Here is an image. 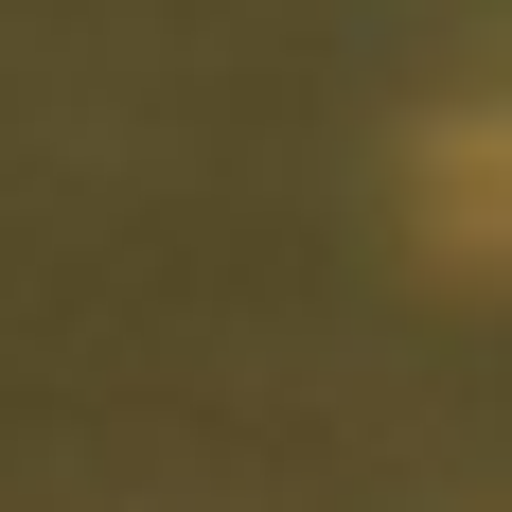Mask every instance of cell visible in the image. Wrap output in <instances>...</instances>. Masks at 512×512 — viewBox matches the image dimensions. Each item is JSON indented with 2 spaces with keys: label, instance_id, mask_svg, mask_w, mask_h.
Returning a JSON list of instances; mask_svg holds the SVG:
<instances>
[{
  "label": "cell",
  "instance_id": "obj_1",
  "mask_svg": "<svg viewBox=\"0 0 512 512\" xmlns=\"http://www.w3.org/2000/svg\"><path fill=\"white\" fill-rule=\"evenodd\" d=\"M442 230L512 248V124H460V142H442Z\"/></svg>",
  "mask_w": 512,
  "mask_h": 512
}]
</instances>
